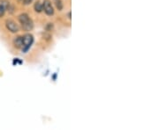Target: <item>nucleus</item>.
I'll use <instances>...</instances> for the list:
<instances>
[{"instance_id":"4","label":"nucleus","mask_w":159,"mask_h":130,"mask_svg":"<svg viewBox=\"0 0 159 130\" xmlns=\"http://www.w3.org/2000/svg\"><path fill=\"white\" fill-rule=\"evenodd\" d=\"M43 11L45 13V14L48 16H52L54 15V8L50 3V0H44V3H43Z\"/></svg>"},{"instance_id":"9","label":"nucleus","mask_w":159,"mask_h":130,"mask_svg":"<svg viewBox=\"0 0 159 130\" xmlns=\"http://www.w3.org/2000/svg\"><path fill=\"white\" fill-rule=\"evenodd\" d=\"M45 28H46L47 31H51L52 28H53V24H52V23H48Z\"/></svg>"},{"instance_id":"11","label":"nucleus","mask_w":159,"mask_h":130,"mask_svg":"<svg viewBox=\"0 0 159 130\" xmlns=\"http://www.w3.org/2000/svg\"><path fill=\"white\" fill-rule=\"evenodd\" d=\"M68 18H71V13H68Z\"/></svg>"},{"instance_id":"1","label":"nucleus","mask_w":159,"mask_h":130,"mask_svg":"<svg viewBox=\"0 0 159 130\" xmlns=\"http://www.w3.org/2000/svg\"><path fill=\"white\" fill-rule=\"evenodd\" d=\"M19 22L21 25V27L24 31L26 32H29L32 31L34 28V22L32 20V18L28 16V14L27 13H21L20 15L18 17Z\"/></svg>"},{"instance_id":"3","label":"nucleus","mask_w":159,"mask_h":130,"mask_svg":"<svg viewBox=\"0 0 159 130\" xmlns=\"http://www.w3.org/2000/svg\"><path fill=\"white\" fill-rule=\"evenodd\" d=\"M5 27L7 28V30L9 32L16 33L20 31V27L18 26V24L16 23L14 20L13 19H6L5 21Z\"/></svg>"},{"instance_id":"6","label":"nucleus","mask_w":159,"mask_h":130,"mask_svg":"<svg viewBox=\"0 0 159 130\" xmlns=\"http://www.w3.org/2000/svg\"><path fill=\"white\" fill-rule=\"evenodd\" d=\"M34 11H35L36 13H42V12H43V4H42L40 1L35 2V4H34Z\"/></svg>"},{"instance_id":"12","label":"nucleus","mask_w":159,"mask_h":130,"mask_svg":"<svg viewBox=\"0 0 159 130\" xmlns=\"http://www.w3.org/2000/svg\"><path fill=\"white\" fill-rule=\"evenodd\" d=\"M19 1H20V0H19Z\"/></svg>"},{"instance_id":"10","label":"nucleus","mask_w":159,"mask_h":130,"mask_svg":"<svg viewBox=\"0 0 159 130\" xmlns=\"http://www.w3.org/2000/svg\"><path fill=\"white\" fill-rule=\"evenodd\" d=\"M33 1H34V0H23V4H26V5H28V4H31Z\"/></svg>"},{"instance_id":"7","label":"nucleus","mask_w":159,"mask_h":130,"mask_svg":"<svg viewBox=\"0 0 159 130\" xmlns=\"http://www.w3.org/2000/svg\"><path fill=\"white\" fill-rule=\"evenodd\" d=\"M6 4H7L6 2L0 4V18L4 17L5 12H6Z\"/></svg>"},{"instance_id":"5","label":"nucleus","mask_w":159,"mask_h":130,"mask_svg":"<svg viewBox=\"0 0 159 130\" xmlns=\"http://www.w3.org/2000/svg\"><path fill=\"white\" fill-rule=\"evenodd\" d=\"M13 43H14V47L15 49H21V47H22V36H17V37H15L14 39Z\"/></svg>"},{"instance_id":"8","label":"nucleus","mask_w":159,"mask_h":130,"mask_svg":"<svg viewBox=\"0 0 159 130\" xmlns=\"http://www.w3.org/2000/svg\"><path fill=\"white\" fill-rule=\"evenodd\" d=\"M55 5H56L57 9H58V11H62V10H63L64 4L62 0H56V2H55Z\"/></svg>"},{"instance_id":"2","label":"nucleus","mask_w":159,"mask_h":130,"mask_svg":"<svg viewBox=\"0 0 159 130\" xmlns=\"http://www.w3.org/2000/svg\"><path fill=\"white\" fill-rule=\"evenodd\" d=\"M34 43V36L30 33H26L22 36V47L21 51L22 53H27Z\"/></svg>"}]
</instances>
